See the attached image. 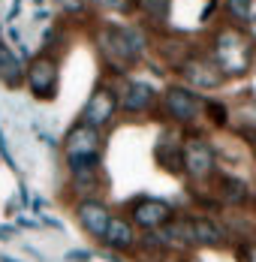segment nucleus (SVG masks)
I'll return each mask as SVG.
<instances>
[{"mask_svg":"<svg viewBox=\"0 0 256 262\" xmlns=\"http://www.w3.org/2000/svg\"><path fill=\"white\" fill-rule=\"evenodd\" d=\"M181 76H184V81H187L190 88H205V91L220 88L223 79H226V76L220 73V67L214 63L211 54H187V57L181 60Z\"/></svg>","mask_w":256,"mask_h":262,"instance_id":"6","label":"nucleus"},{"mask_svg":"<svg viewBox=\"0 0 256 262\" xmlns=\"http://www.w3.org/2000/svg\"><path fill=\"white\" fill-rule=\"evenodd\" d=\"M220 196H223V202H229V205H244V202L250 199V190H247V184L241 181V178L223 175V178H220Z\"/></svg>","mask_w":256,"mask_h":262,"instance_id":"15","label":"nucleus"},{"mask_svg":"<svg viewBox=\"0 0 256 262\" xmlns=\"http://www.w3.org/2000/svg\"><path fill=\"white\" fill-rule=\"evenodd\" d=\"M25 84L30 88L33 100H42L49 103L57 97V88H60V67H57V57L54 54H39L27 63L25 70Z\"/></svg>","mask_w":256,"mask_h":262,"instance_id":"3","label":"nucleus"},{"mask_svg":"<svg viewBox=\"0 0 256 262\" xmlns=\"http://www.w3.org/2000/svg\"><path fill=\"white\" fill-rule=\"evenodd\" d=\"M250 262H256V250H253V256H250Z\"/></svg>","mask_w":256,"mask_h":262,"instance_id":"30","label":"nucleus"},{"mask_svg":"<svg viewBox=\"0 0 256 262\" xmlns=\"http://www.w3.org/2000/svg\"><path fill=\"white\" fill-rule=\"evenodd\" d=\"M190 226H193V238H196V244H205V247H220V244L226 241V232H223L214 220H208V217H193V220H190Z\"/></svg>","mask_w":256,"mask_h":262,"instance_id":"14","label":"nucleus"},{"mask_svg":"<svg viewBox=\"0 0 256 262\" xmlns=\"http://www.w3.org/2000/svg\"><path fill=\"white\" fill-rule=\"evenodd\" d=\"M97 46L105 60L115 63V73H124L127 67L139 63L148 49V39L139 27L130 25H102L97 30Z\"/></svg>","mask_w":256,"mask_h":262,"instance_id":"1","label":"nucleus"},{"mask_svg":"<svg viewBox=\"0 0 256 262\" xmlns=\"http://www.w3.org/2000/svg\"><path fill=\"white\" fill-rule=\"evenodd\" d=\"M91 3H97L102 9H115V12H127L130 9V0H91Z\"/></svg>","mask_w":256,"mask_h":262,"instance_id":"22","label":"nucleus"},{"mask_svg":"<svg viewBox=\"0 0 256 262\" xmlns=\"http://www.w3.org/2000/svg\"><path fill=\"white\" fill-rule=\"evenodd\" d=\"M211 57L226 79H241L253 67V46L238 27H223L211 36Z\"/></svg>","mask_w":256,"mask_h":262,"instance_id":"2","label":"nucleus"},{"mask_svg":"<svg viewBox=\"0 0 256 262\" xmlns=\"http://www.w3.org/2000/svg\"><path fill=\"white\" fill-rule=\"evenodd\" d=\"M39 223H46V226H51V229H63L57 220H51V217H39Z\"/></svg>","mask_w":256,"mask_h":262,"instance_id":"25","label":"nucleus"},{"mask_svg":"<svg viewBox=\"0 0 256 262\" xmlns=\"http://www.w3.org/2000/svg\"><path fill=\"white\" fill-rule=\"evenodd\" d=\"M118 108H121V94L112 84H97L91 91L84 108H81V121L91 124V127H97V130H102V127L112 124V118L118 115Z\"/></svg>","mask_w":256,"mask_h":262,"instance_id":"4","label":"nucleus"},{"mask_svg":"<svg viewBox=\"0 0 256 262\" xmlns=\"http://www.w3.org/2000/svg\"><path fill=\"white\" fill-rule=\"evenodd\" d=\"M36 6H42V0H36Z\"/></svg>","mask_w":256,"mask_h":262,"instance_id":"31","label":"nucleus"},{"mask_svg":"<svg viewBox=\"0 0 256 262\" xmlns=\"http://www.w3.org/2000/svg\"><path fill=\"white\" fill-rule=\"evenodd\" d=\"M102 256H105V259H109V262H124V259H121V256H115L112 250H109V253H102Z\"/></svg>","mask_w":256,"mask_h":262,"instance_id":"27","label":"nucleus"},{"mask_svg":"<svg viewBox=\"0 0 256 262\" xmlns=\"http://www.w3.org/2000/svg\"><path fill=\"white\" fill-rule=\"evenodd\" d=\"M67 15H81L84 12V0H54Z\"/></svg>","mask_w":256,"mask_h":262,"instance_id":"20","label":"nucleus"},{"mask_svg":"<svg viewBox=\"0 0 256 262\" xmlns=\"http://www.w3.org/2000/svg\"><path fill=\"white\" fill-rule=\"evenodd\" d=\"M0 157L6 160V166H9L12 172H18V166H15V157L9 154V142H6V136H3V127H0Z\"/></svg>","mask_w":256,"mask_h":262,"instance_id":"21","label":"nucleus"},{"mask_svg":"<svg viewBox=\"0 0 256 262\" xmlns=\"http://www.w3.org/2000/svg\"><path fill=\"white\" fill-rule=\"evenodd\" d=\"M100 130L97 127H91V124H84V121H78L70 127V133L63 136V154L67 160L70 157H91V154H100Z\"/></svg>","mask_w":256,"mask_h":262,"instance_id":"9","label":"nucleus"},{"mask_svg":"<svg viewBox=\"0 0 256 262\" xmlns=\"http://www.w3.org/2000/svg\"><path fill=\"white\" fill-rule=\"evenodd\" d=\"M76 217L81 223L84 232H91L94 238H102L109 229V220H112V211L102 205L100 199H81L76 205Z\"/></svg>","mask_w":256,"mask_h":262,"instance_id":"10","label":"nucleus"},{"mask_svg":"<svg viewBox=\"0 0 256 262\" xmlns=\"http://www.w3.org/2000/svg\"><path fill=\"white\" fill-rule=\"evenodd\" d=\"M15 238V226H0V241H9Z\"/></svg>","mask_w":256,"mask_h":262,"instance_id":"24","label":"nucleus"},{"mask_svg":"<svg viewBox=\"0 0 256 262\" xmlns=\"http://www.w3.org/2000/svg\"><path fill=\"white\" fill-rule=\"evenodd\" d=\"M102 241H105L112 250H130L133 241H136L133 223L124 220V217H112V220H109V229H105V235H102Z\"/></svg>","mask_w":256,"mask_h":262,"instance_id":"13","label":"nucleus"},{"mask_svg":"<svg viewBox=\"0 0 256 262\" xmlns=\"http://www.w3.org/2000/svg\"><path fill=\"white\" fill-rule=\"evenodd\" d=\"M154 103H157V91L148 81H127V88L121 94V108L127 115H145L154 108Z\"/></svg>","mask_w":256,"mask_h":262,"instance_id":"11","label":"nucleus"},{"mask_svg":"<svg viewBox=\"0 0 256 262\" xmlns=\"http://www.w3.org/2000/svg\"><path fill=\"white\" fill-rule=\"evenodd\" d=\"M130 214H133V223L139 226V229H160V226H166L172 217H175V211L169 202H163V199H154V196H139L133 205H130Z\"/></svg>","mask_w":256,"mask_h":262,"instance_id":"8","label":"nucleus"},{"mask_svg":"<svg viewBox=\"0 0 256 262\" xmlns=\"http://www.w3.org/2000/svg\"><path fill=\"white\" fill-rule=\"evenodd\" d=\"M163 108L175 124H193L205 108V100L187 84H172L163 94Z\"/></svg>","mask_w":256,"mask_h":262,"instance_id":"5","label":"nucleus"},{"mask_svg":"<svg viewBox=\"0 0 256 262\" xmlns=\"http://www.w3.org/2000/svg\"><path fill=\"white\" fill-rule=\"evenodd\" d=\"M0 81L6 88H12V91L25 84V63L3 39H0Z\"/></svg>","mask_w":256,"mask_h":262,"instance_id":"12","label":"nucleus"},{"mask_svg":"<svg viewBox=\"0 0 256 262\" xmlns=\"http://www.w3.org/2000/svg\"><path fill=\"white\" fill-rule=\"evenodd\" d=\"M136 3H139V9L145 15H151L154 21H163L166 12H169V0H136Z\"/></svg>","mask_w":256,"mask_h":262,"instance_id":"18","label":"nucleus"},{"mask_svg":"<svg viewBox=\"0 0 256 262\" xmlns=\"http://www.w3.org/2000/svg\"><path fill=\"white\" fill-rule=\"evenodd\" d=\"M250 3L253 0H226V12L235 21H250Z\"/></svg>","mask_w":256,"mask_h":262,"instance_id":"19","label":"nucleus"},{"mask_svg":"<svg viewBox=\"0 0 256 262\" xmlns=\"http://www.w3.org/2000/svg\"><path fill=\"white\" fill-rule=\"evenodd\" d=\"M181 154H184V172L190 178H208L217 166L214 145L199 139V136H190L187 142H181Z\"/></svg>","mask_w":256,"mask_h":262,"instance_id":"7","label":"nucleus"},{"mask_svg":"<svg viewBox=\"0 0 256 262\" xmlns=\"http://www.w3.org/2000/svg\"><path fill=\"white\" fill-rule=\"evenodd\" d=\"M205 115L214 121V127H226L229 124V108L220 100H205Z\"/></svg>","mask_w":256,"mask_h":262,"instance_id":"17","label":"nucleus"},{"mask_svg":"<svg viewBox=\"0 0 256 262\" xmlns=\"http://www.w3.org/2000/svg\"><path fill=\"white\" fill-rule=\"evenodd\" d=\"M157 160H160L163 169H169V172H175V175L184 172V154H181V145L160 142V145H157Z\"/></svg>","mask_w":256,"mask_h":262,"instance_id":"16","label":"nucleus"},{"mask_svg":"<svg viewBox=\"0 0 256 262\" xmlns=\"http://www.w3.org/2000/svg\"><path fill=\"white\" fill-rule=\"evenodd\" d=\"M0 262H22V259H15V256H0Z\"/></svg>","mask_w":256,"mask_h":262,"instance_id":"29","label":"nucleus"},{"mask_svg":"<svg viewBox=\"0 0 256 262\" xmlns=\"http://www.w3.org/2000/svg\"><path fill=\"white\" fill-rule=\"evenodd\" d=\"M250 21H253V25H256V0H253V3H250Z\"/></svg>","mask_w":256,"mask_h":262,"instance_id":"28","label":"nucleus"},{"mask_svg":"<svg viewBox=\"0 0 256 262\" xmlns=\"http://www.w3.org/2000/svg\"><path fill=\"white\" fill-rule=\"evenodd\" d=\"M63 259L67 262H91L94 259V250H70Z\"/></svg>","mask_w":256,"mask_h":262,"instance_id":"23","label":"nucleus"},{"mask_svg":"<svg viewBox=\"0 0 256 262\" xmlns=\"http://www.w3.org/2000/svg\"><path fill=\"white\" fill-rule=\"evenodd\" d=\"M18 226H25V229H36L39 223H36V220H25V217H22V220H18Z\"/></svg>","mask_w":256,"mask_h":262,"instance_id":"26","label":"nucleus"}]
</instances>
